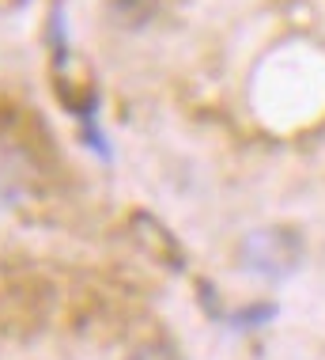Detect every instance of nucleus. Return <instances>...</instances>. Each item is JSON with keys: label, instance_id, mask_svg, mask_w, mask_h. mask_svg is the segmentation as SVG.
<instances>
[{"label": "nucleus", "instance_id": "obj_4", "mask_svg": "<svg viewBox=\"0 0 325 360\" xmlns=\"http://www.w3.org/2000/svg\"><path fill=\"white\" fill-rule=\"evenodd\" d=\"M125 360H182V356H178V349H174L171 342H147L140 349H133Z\"/></svg>", "mask_w": 325, "mask_h": 360}, {"label": "nucleus", "instance_id": "obj_3", "mask_svg": "<svg viewBox=\"0 0 325 360\" xmlns=\"http://www.w3.org/2000/svg\"><path fill=\"white\" fill-rule=\"evenodd\" d=\"M269 319H277V304H253V307H242V311H234V315H227L223 323L234 326V330H250V326L269 323Z\"/></svg>", "mask_w": 325, "mask_h": 360}, {"label": "nucleus", "instance_id": "obj_1", "mask_svg": "<svg viewBox=\"0 0 325 360\" xmlns=\"http://www.w3.org/2000/svg\"><path fill=\"white\" fill-rule=\"evenodd\" d=\"M307 262V239L291 224H261L239 239V266L258 281H291Z\"/></svg>", "mask_w": 325, "mask_h": 360}, {"label": "nucleus", "instance_id": "obj_2", "mask_svg": "<svg viewBox=\"0 0 325 360\" xmlns=\"http://www.w3.org/2000/svg\"><path fill=\"white\" fill-rule=\"evenodd\" d=\"M155 8H159V0H110V12L117 23H125V27H144L147 19L155 15Z\"/></svg>", "mask_w": 325, "mask_h": 360}]
</instances>
